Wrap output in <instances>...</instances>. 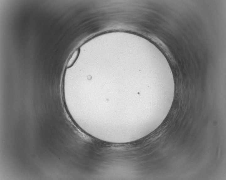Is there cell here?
I'll use <instances>...</instances> for the list:
<instances>
[{
  "instance_id": "cell-1",
  "label": "cell",
  "mask_w": 226,
  "mask_h": 180,
  "mask_svg": "<svg viewBox=\"0 0 226 180\" xmlns=\"http://www.w3.org/2000/svg\"><path fill=\"white\" fill-rule=\"evenodd\" d=\"M79 52H80V49H78L76 50L73 53L70 58V59L68 60L66 65L67 68H70L74 64V63H75L77 59H78L79 54Z\"/></svg>"
}]
</instances>
